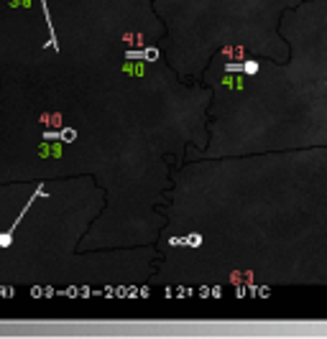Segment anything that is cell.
<instances>
[{
  "mask_svg": "<svg viewBox=\"0 0 327 339\" xmlns=\"http://www.w3.org/2000/svg\"><path fill=\"white\" fill-rule=\"evenodd\" d=\"M256 69H258V66H256L253 62H248V64H245V72H248V74H253V72H256Z\"/></svg>",
  "mask_w": 327,
  "mask_h": 339,
  "instance_id": "6da1fadb",
  "label": "cell"
}]
</instances>
